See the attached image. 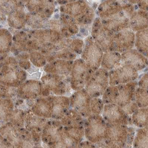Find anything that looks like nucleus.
Instances as JSON below:
<instances>
[{"mask_svg":"<svg viewBox=\"0 0 148 148\" xmlns=\"http://www.w3.org/2000/svg\"><path fill=\"white\" fill-rule=\"evenodd\" d=\"M0 84L18 88L27 80L26 71L21 68L14 56L8 55L1 56Z\"/></svg>","mask_w":148,"mask_h":148,"instance_id":"obj_1","label":"nucleus"},{"mask_svg":"<svg viewBox=\"0 0 148 148\" xmlns=\"http://www.w3.org/2000/svg\"><path fill=\"white\" fill-rule=\"evenodd\" d=\"M60 13L66 14L76 21L79 30L85 29H91L95 19V12L92 7L85 0H77L59 7Z\"/></svg>","mask_w":148,"mask_h":148,"instance_id":"obj_2","label":"nucleus"},{"mask_svg":"<svg viewBox=\"0 0 148 148\" xmlns=\"http://www.w3.org/2000/svg\"><path fill=\"white\" fill-rule=\"evenodd\" d=\"M135 133L134 129L129 126L107 124L104 147H131Z\"/></svg>","mask_w":148,"mask_h":148,"instance_id":"obj_3","label":"nucleus"},{"mask_svg":"<svg viewBox=\"0 0 148 148\" xmlns=\"http://www.w3.org/2000/svg\"><path fill=\"white\" fill-rule=\"evenodd\" d=\"M138 81L117 85H109L102 96L104 104H116L121 108L134 100Z\"/></svg>","mask_w":148,"mask_h":148,"instance_id":"obj_4","label":"nucleus"},{"mask_svg":"<svg viewBox=\"0 0 148 148\" xmlns=\"http://www.w3.org/2000/svg\"><path fill=\"white\" fill-rule=\"evenodd\" d=\"M42 83V96L51 95H66L72 90L69 76L64 77L46 73L40 78Z\"/></svg>","mask_w":148,"mask_h":148,"instance_id":"obj_5","label":"nucleus"},{"mask_svg":"<svg viewBox=\"0 0 148 148\" xmlns=\"http://www.w3.org/2000/svg\"><path fill=\"white\" fill-rule=\"evenodd\" d=\"M47 29L58 32L62 38H72L79 32V26L72 17L60 13L48 20Z\"/></svg>","mask_w":148,"mask_h":148,"instance_id":"obj_6","label":"nucleus"},{"mask_svg":"<svg viewBox=\"0 0 148 148\" xmlns=\"http://www.w3.org/2000/svg\"><path fill=\"white\" fill-rule=\"evenodd\" d=\"M27 32L31 39L33 51H39L43 53L62 38L58 32L51 29H30Z\"/></svg>","mask_w":148,"mask_h":148,"instance_id":"obj_7","label":"nucleus"},{"mask_svg":"<svg viewBox=\"0 0 148 148\" xmlns=\"http://www.w3.org/2000/svg\"><path fill=\"white\" fill-rule=\"evenodd\" d=\"M84 126L86 139L94 144L104 140L107 123L102 115L91 114L85 119Z\"/></svg>","mask_w":148,"mask_h":148,"instance_id":"obj_8","label":"nucleus"},{"mask_svg":"<svg viewBox=\"0 0 148 148\" xmlns=\"http://www.w3.org/2000/svg\"><path fill=\"white\" fill-rule=\"evenodd\" d=\"M93 72L82 59L78 58L74 60L69 75L72 90L76 91L84 88Z\"/></svg>","mask_w":148,"mask_h":148,"instance_id":"obj_9","label":"nucleus"},{"mask_svg":"<svg viewBox=\"0 0 148 148\" xmlns=\"http://www.w3.org/2000/svg\"><path fill=\"white\" fill-rule=\"evenodd\" d=\"M115 33L106 27L99 17L93 21L91 36L94 41L99 45L104 52L113 51V42Z\"/></svg>","mask_w":148,"mask_h":148,"instance_id":"obj_10","label":"nucleus"},{"mask_svg":"<svg viewBox=\"0 0 148 148\" xmlns=\"http://www.w3.org/2000/svg\"><path fill=\"white\" fill-rule=\"evenodd\" d=\"M72 38H61L55 44L43 52L48 62L56 59L75 60L78 55L73 53L71 48Z\"/></svg>","mask_w":148,"mask_h":148,"instance_id":"obj_11","label":"nucleus"},{"mask_svg":"<svg viewBox=\"0 0 148 148\" xmlns=\"http://www.w3.org/2000/svg\"><path fill=\"white\" fill-rule=\"evenodd\" d=\"M103 54V49L94 41L91 36L86 37L81 58L92 71H95L100 68Z\"/></svg>","mask_w":148,"mask_h":148,"instance_id":"obj_12","label":"nucleus"},{"mask_svg":"<svg viewBox=\"0 0 148 148\" xmlns=\"http://www.w3.org/2000/svg\"><path fill=\"white\" fill-rule=\"evenodd\" d=\"M109 85V71L100 67L92 72L84 88L91 97H101Z\"/></svg>","mask_w":148,"mask_h":148,"instance_id":"obj_13","label":"nucleus"},{"mask_svg":"<svg viewBox=\"0 0 148 148\" xmlns=\"http://www.w3.org/2000/svg\"><path fill=\"white\" fill-rule=\"evenodd\" d=\"M64 134V126L60 120H49L42 134V142L49 147H59Z\"/></svg>","mask_w":148,"mask_h":148,"instance_id":"obj_14","label":"nucleus"},{"mask_svg":"<svg viewBox=\"0 0 148 148\" xmlns=\"http://www.w3.org/2000/svg\"><path fill=\"white\" fill-rule=\"evenodd\" d=\"M102 116L107 124L113 125H132L131 116L119 106L114 104H106Z\"/></svg>","mask_w":148,"mask_h":148,"instance_id":"obj_15","label":"nucleus"},{"mask_svg":"<svg viewBox=\"0 0 148 148\" xmlns=\"http://www.w3.org/2000/svg\"><path fill=\"white\" fill-rule=\"evenodd\" d=\"M139 77V72L133 66L121 64L117 68L109 71V84L117 85L127 84L136 81Z\"/></svg>","mask_w":148,"mask_h":148,"instance_id":"obj_16","label":"nucleus"},{"mask_svg":"<svg viewBox=\"0 0 148 148\" xmlns=\"http://www.w3.org/2000/svg\"><path fill=\"white\" fill-rule=\"evenodd\" d=\"M49 120L36 115L32 112L30 108L26 110L24 127L31 133L35 147L40 146L42 132Z\"/></svg>","mask_w":148,"mask_h":148,"instance_id":"obj_17","label":"nucleus"},{"mask_svg":"<svg viewBox=\"0 0 148 148\" xmlns=\"http://www.w3.org/2000/svg\"><path fill=\"white\" fill-rule=\"evenodd\" d=\"M91 98L85 88L76 91L69 97L71 108L76 110L84 119H87L92 114Z\"/></svg>","mask_w":148,"mask_h":148,"instance_id":"obj_18","label":"nucleus"},{"mask_svg":"<svg viewBox=\"0 0 148 148\" xmlns=\"http://www.w3.org/2000/svg\"><path fill=\"white\" fill-rule=\"evenodd\" d=\"M20 129L14 126L10 121L1 126V147H22Z\"/></svg>","mask_w":148,"mask_h":148,"instance_id":"obj_19","label":"nucleus"},{"mask_svg":"<svg viewBox=\"0 0 148 148\" xmlns=\"http://www.w3.org/2000/svg\"><path fill=\"white\" fill-rule=\"evenodd\" d=\"M42 88L40 81L27 79L17 88L18 97L27 101H34L42 96Z\"/></svg>","mask_w":148,"mask_h":148,"instance_id":"obj_20","label":"nucleus"},{"mask_svg":"<svg viewBox=\"0 0 148 148\" xmlns=\"http://www.w3.org/2000/svg\"><path fill=\"white\" fill-rule=\"evenodd\" d=\"M10 29L11 30H9L13 34V45L10 50L11 53L14 55L20 52L30 53L33 51L32 43L27 31Z\"/></svg>","mask_w":148,"mask_h":148,"instance_id":"obj_21","label":"nucleus"},{"mask_svg":"<svg viewBox=\"0 0 148 148\" xmlns=\"http://www.w3.org/2000/svg\"><path fill=\"white\" fill-rule=\"evenodd\" d=\"M27 12H39L50 19L53 15L56 0H21Z\"/></svg>","mask_w":148,"mask_h":148,"instance_id":"obj_22","label":"nucleus"},{"mask_svg":"<svg viewBox=\"0 0 148 148\" xmlns=\"http://www.w3.org/2000/svg\"><path fill=\"white\" fill-rule=\"evenodd\" d=\"M136 33L127 29L115 33L113 42V51L122 53L134 48Z\"/></svg>","mask_w":148,"mask_h":148,"instance_id":"obj_23","label":"nucleus"},{"mask_svg":"<svg viewBox=\"0 0 148 148\" xmlns=\"http://www.w3.org/2000/svg\"><path fill=\"white\" fill-rule=\"evenodd\" d=\"M121 64L129 65L138 72L148 70V58L136 48L131 49L121 53Z\"/></svg>","mask_w":148,"mask_h":148,"instance_id":"obj_24","label":"nucleus"},{"mask_svg":"<svg viewBox=\"0 0 148 148\" xmlns=\"http://www.w3.org/2000/svg\"><path fill=\"white\" fill-rule=\"evenodd\" d=\"M52 95L47 97L41 96L37 98L30 107L34 114L47 119H52Z\"/></svg>","mask_w":148,"mask_h":148,"instance_id":"obj_25","label":"nucleus"},{"mask_svg":"<svg viewBox=\"0 0 148 148\" xmlns=\"http://www.w3.org/2000/svg\"><path fill=\"white\" fill-rule=\"evenodd\" d=\"M74 60L56 59L48 62L44 67L45 73L55 74V75L68 77L72 70Z\"/></svg>","mask_w":148,"mask_h":148,"instance_id":"obj_26","label":"nucleus"},{"mask_svg":"<svg viewBox=\"0 0 148 148\" xmlns=\"http://www.w3.org/2000/svg\"><path fill=\"white\" fill-rule=\"evenodd\" d=\"M122 11V4L117 0H103L97 8L96 14L101 20L107 19Z\"/></svg>","mask_w":148,"mask_h":148,"instance_id":"obj_27","label":"nucleus"},{"mask_svg":"<svg viewBox=\"0 0 148 148\" xmlns=\"http://www.w3.org/2000/svg\"><path fill=\"white\" fill-rule=\"evenodd\" d=\"M101 20L103 25L114 33L130 29L129 18L125 14L123 11L115 16Z\"/></svg>","mask_w":148,"mask_h":148,"instance_id":"obj_28","label":"nucleus"},{"mask_svg":"<svg viewBox=\"0 0 148 148\" xmlns=\"http://www.w3.org/2000/svg\"><path fill=\"white\" fill-rule=\"evenodd\" d=\"M52 119L60 120L71 108L70 98L66 95H52Z\"/></svg>","mask_w":148,"mask_h":148,"instance_id":"obj_29","label":"nucleus"},{"mask_svg":"<svg viewBox=\"0 0 148 148\" xmlns=\"http://www.w3.org/2000/svg\"><path fill=\"white\" fill-rule=\"evenodd\" d=\"M27 12L25 8H18L11 12L7 18L8 26L10 28L19 30L25 28L27 26Z\"/></svg>","mask_w":148,"mask_h":148,"instance_id":"obj_30","label":"nucleus"},{"mask_svg":"<svg viewBox=\"0 0 148 148\" xmlns=\"http://www.w3.org/2000/svg\"><path fill=\"white\" fill-rule=\"evenodd\" d=\"M130 29L135 33L148 28V11L138 8L129 18Z\"/></svg>","mask_w":148,"mask_h":148,"instance_id":"obj_31","label":"nucleus"},{"mask_svg":"<svg viewBox=\"0 0 148 148\" xmlns=\"http://www.w3.org/2000/svg\"><path fill=\"white\" fill-rule=\"evenodd\" d=\"M49 20L39 12H27L26 26L33 30L47 29Z\"/></svg>","mask_w":148,"mask_h":148,"instance_id":"obj_32","label":"nucleus"},{"mask_svg":"<svg viewBox=\"0 0 148 148\" xmlns=\"http://www.w3.org/2000/svg\"><path fill=\"white\" fill-rule=\"evenodd\" d=\"M85 120L76 110L70 108L60 121L64 127H78L84 126Z\"/></svg>","mask_w":148,"mask_h":148,"instance_id":"obj_33","label":"nucleus"},{"mask_svg":"<svg viewBox=\"0 0 148 148\" xmlns=\"http://www.w3.org/2000/svg\"><path fill=\"white\" fill-rule=\"evenodd\" d=\"M121 61V53L114 51L104 52L100 67L110 71L119 66Z\"/></svg>","mask_w":148,"mask_h":148,"instance_id":"obj_34","label":"nucleus"},{"mask_svg":"<svg viewBox=\"0 0 148 148\" xmlns=\"http://www.w3.org/2000/svg\"><path fill=\"white\" fill-rule=\"evenodd\" d=\"M0 2L1 21L2 22L6 20L11 12L18 8H25L21 0H1Z\"/></svg>","mask_w":148,"mask_h":148,"instance_id":"obj_35","label":"nucleus"},{"mask_svg":"<svg viewBox=\"0 0 148 148\" xmlns=\"http://www.w3.org/2000/svg\"><path fill=\"white\" fill-rule=\"evenodd\" d=\"M134 47L148 58V28L136 32Z\"/></svg>","mask_w":148,"mask_h":148,"instance_id":"obj_36","label":"nucleus"},{"mask_svg":"<svg viewBox=\"0 0 148 148\" xmlns=\"http://www.w3.org/2000/svg\"><path fill=\"white\" fill-rule=\"evenodd\" d=\"M13 45V34L5 28L0 30V52L1 56L8 55Z\"/></svg>","mask_w":148,"mask_h":148,"instance_id":"obj_37","label":"nucleus"},{"mask_svg":"<svg viewBox=\"0 0 148 148\" xmlns=\"http://www.w3.org/2000/svg\"><path fill=\"white\" fill-rule=\"evenodd\" d=\"M64 133L65 136L73 142L75 145L81 143L85 138L84 126L78 127H64Z\"/></svg>","mask_w":148,"mask_h":148,"instance_id":"obj_38","label":"nucleus"},{"mask_svg":"<svg viewBox=\"0 0 148 148\" xmlns=\"http://www.w3.org/2000/svg\"><path fill=\"white\" fill-rule=\"evenodd\" d=\"M1 126L10 121L11 116L14 110V103L13 100L9 98H1Z\"/></svg>","mask_w":148,"mask_h":148,"instance_id":"obj_39","label":"nucleus"},{"mask_svg":"<svg viewBox=\"0 0 148 148\" xmlns=\"http://www.w3.org/2000/svg\"><path fill=\"white\" fill-rule=\"evenodd\" d=\"M132 123L138 128L148 126V107L139 108L131 116Z\"/></svg>","mask_w":148,"mask_h":148,"instance_id":"obj_40","label":"nucleus"},{"mask_svg":"<svg viewBox=\"0 0 148 148\" xmlns=\"http://www.w3.org/2000/svg\"><path fill=\"white\" fill-rule=\"evenodd\" d=\"M132 146L133 147H148V126L136 130Z\"/></svg>","mask_w":148,"mask_h":148,"instance_id":"obj_41","label":"nucleus"},{"mask_svg":"<svg viewBox=\"0 0 148 148\" xmlns=\"http://www.w3.org/2000/svg\"><path fill=\"white\" fill-rule=\"evenodd\" d=\"M26 110L15 108L11 116L10 121L17 128H23L25 126Z\"/></svg>","mask_w":148,"mask_h":148,"instance_id":"obj_42","label":"nucleus"},{"mask_svg":"<svg viewBox=\"0 0 148 148\" xmlns=\"http://www.w3.org/2000/svg\"><path fill=\"white\" fill-rule=\"evenodd\" d=\"M30 60L34 66L38 68H43L47 64L45 55L39 51H33L30 52Z\"/></svg>","mask_w":148,"mask_h":148,"instance_id":"obj_43","label":"nucleus"},{"mask_svg":"<svg viewBox=\"0 0 148 148\" xmlns=\"http://www.w3.org/2000/svg\"><path fill=\"white\" fill-rule=\"evenodd\" d=\"M134 100L139 108L148 107V90L138 87L135 91Z\"/></svg>","mask_w":148,"mask_h":148,"instance_id":"obj_44","label":"nucleus"},{"mask_svg":"<svg viewBox=\"0 0 148 148\" xmlns=\"http://www.w3.org/2000/svg\"><path fill=\"white\" fill-rule=\"evenodd\" d=\"M18 61V65L21 68L26 71H29L32 68V63L30 60V53L23 52L18 53L14 55Z\"/></svg>","mask_w":148,"mask_h":148,"instance_id":"obj_45","label":"nucleus"},{"mask_svg":"<svg viewBox=\"0 0 148 148\" xmlns=\"http://www.w3.org/2000/svg\"><path fill=\"white\" fill-rule=\"evenodd\" d=\"M0 97L4 98H9L13 100L16 97H18L17 88L9 87L3 84L0 86Z\"/></svg>","mask_w":148,"mask_h":148,"instance_id":"obj_46","label":"nucleus"},{"mask_svg":"<svg viewBox=\"0 0 148 148\" xmlns=\"http://www.w3.org/2000/svg\"><path fill=\"white\" fill-rule=\"evenodd\" d=\"M104 103L100 97H92L91 100V109L92 114L102 115Z\"/></svg>","mask_w":148,"mask_h":148,"instance_id":"obj_47","label":"nucleus"},{"mask_svg":"<svg viewBox=\"0 0 148 148\" xmlns=\"http://www.w3.org/2000/svg\"><path fill=\"white\" fill-rule=\"evenodd\" d=\"M84 47V40L79 38H73L71 42L72 50L78 56L81 55Z\"/></svg>","mask_w":148,"mask_h":148,"instance_id":"obj_48","label":"nucleus"},{"mask_svg":"<svg viewBox=\"0 0 148 148\" xmlns=\"http://www.w3.org/2000/svg\"><path fill=\"white\" fill-rule=\"evenodd\" d=\"M138 8L137 5L132 4L129 3H126L122 4V11L129 18H130V17L134 13L136 10Z\"/></svg>","mask_w":148,"mask_h":148,"instance_id":"obj_49","label":"nucleus"},{"mask_svg":"<svg viewBox=\"0 0 148 148\" xmlns=\"http://www.w3.org/2000/svg\"><path fill=\"white\" fill-rule=\"evenodd\" d=\"M139 108V107L136 103L135 102L134 100L132 101L128 104L123 107V109L125 110V112L129 116H132L136 111Z\"/></svg>","mask_w":148,"mask_h":148,"instance_id":"obj_50","label":"nucleus"},{"mask_svg":"<svg viewBox=\"0 0 148 148\" xmlns=\"http://www.w3.org/2000/svg\"><path fill=\"white\" fill-rule=\"evenodd\" d=\"M138 87L148 90V71L144 73L138 81Z\"/></svg>","mask_w":148,"mask_h":148,"instance_id":"obj_51","label":"nucleus"},{"mask_svg":"<svg viewBox=\"0 0 148 148\" xmlns=\"http://www.w3.org/2000/svg\"><path fill=\"white\" fill-rule=\"evenodd\" d=\"M136 5L138 8L148 11V0H137Z\"/></svg>","mask_w":148,"mask_h":148,"instance_id":"obj_52","label":"nucleus"},{"mask_svg":"<svg viewBox=\"0 0 148 148\" xmlns=\"http://www.w3.org/2000/svg\"><path fill=\"white\" fill-rule=\"evenodd\" d=\"M96 145L91 143L89 140H87L85 141H82L81 143H79L77 147H96Z\"/></svg>","mask_w":148,"mask_h":148,"instance_id":"obj_53","label":"nucleus"},{"mask_svg":"<svg viewBox=\"0 0 148 148\" xmlns=\"http://www.w3.org/2000/svg\"><path fill=\"white\" fill-rule=\"evenodd\" d=\"M77 1V0H56V1L57 2V3L58 4L60 5H64L71 2H73V1Z\"/></svg>","mask_w":148,"mask_h":148,"instance_id":"obj_54","label":"nucleus"},{"mask_svg":"<svg viewBox=\"0 0 148 148\" xmlns=\"http://www.w3.org/2000/svg\"><path fill=\"white\" fill-rule=\"evenodd\" d=\"M136 1L137 0H127V2L132 4H133V5H136Z\"/></svg>","mask_w":148,"mask_h":148,"instance_id":"obj_55","label":"nucleus"},{"mask_svg":"<svg viewBox=\"0 0 148 148\" xmlns=\"http://www.w3.org/2000/svg\"><path fill=\"white\" fill-rule=\"evenodd\" d=\"M147 71H148V70H147Z\"/></svg>","mask_w":148,"mask_h":148,"instance_id":"obj_56","label":"nucleus"}]
</instances>
